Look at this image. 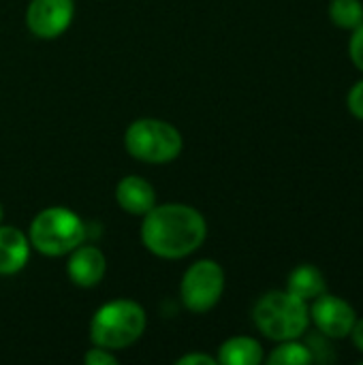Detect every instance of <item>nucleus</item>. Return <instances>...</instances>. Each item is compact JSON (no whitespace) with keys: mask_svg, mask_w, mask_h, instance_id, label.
Wrapping results in <instances>:
<instances>
[{"mask_svg":"<svg viewBox=\"0 0 363 365\" xmlns=\"http://www.w3.org/2000/svg\"><path fill=\"white\" fill-rule=\"evenodd\" d=\"M141 242L158 259H184L197 252L208 237L203 214L186 203L154 205L141 216Z\"/></svg>","mask_w":363,"mask_h":365,"instance_id":"f257e3e1","label":"nucleus"},{"mask_svg":"<svg viewBox=\"0 0 363 365\" xmlns=\"http://www.w3.org/2000/svg\"><path fill=\"white\" fill-rule=\"evenodd\" d=\"M148 327V314L135 299H111L103 304L90 321V342L107 351L133 346Z\"/></svg>","mask_w":363,"mask_h":365,"instance_id":"f03ea898","label":"nucleus"},{"mask_svg":"<svg viewBox=\"0 0 363 365\" xmlns=\"http://www.w3.org/2000/svg\"><path fill=\"white\" fill-rule=\"evenodd\" d=\"M88 237V227L71 207L53 205L41 210L28 229L32 250L43 257H66Z\"/></svg>","mask_w":363,"mask_h":365,"instance_id":"7ed1b4c3","label":"nucleus"},{"mask_svg":"<svg viewBox=\"0 0 363 365\" xmlns=\"http://www.w3.org/2000/svg\"><path fill=\"white\" fill-rule=\"evenodd\" d=\"M252 319L257 329L274 342L300 340L308 331L310 310L308 302L289 291H270L255 304Z\"/></svg>","mask_w":363,"mask_h":365,"instance_id":"20e7f679","label":"nucleus"},{"mask_svg":"<svg viewBox=\"0 0 363 365\" xmlns=\"http://www.w3.org/2000/svg\"><path fill=\"white\" fill-rule=\"evenodd\" d=\"M126 152L148 165H169L184 148L182 133L171 122L158 118H139L124 133Z\"/></svg>","mask_w":363,"mask_h":365,"instance_id":"39448f33","label":"nucleus"},{"mask_svg":"<svg viewBox=\"0 0 363 365\" xmlns=\"http://www.w3.org/2000/svg\"><path fill=\"white\" fill-rule=\"evenodd\" d=\"M225 293V269L214 259L193 263L180 282V297L186 310L195 314L210 312Z\"/></svg>","mask_w":363,"mask_h":365,"instance_id":"423d86ee","label":"nucleus"},{"mask_svg":"<svg viewBox=\"0 0 363 365\" xmlns=\"http://www.w3.org/2000/svg\"><path fill=\"white\" fill-rule=\"evenodd\" d=\"M73 17L75 0H30L26 9L28 30L43 41H51L64 34Z\"/></svg>","mask_w":363,"mask_h":365,"instance_id":"0eeeda50","label":"nucleus"},{"mask_svg":"<svg viewBox=\"0 0 363 365\" xmlns=\"http://www.w3.org/2000/svg\"><path fill=\"white\" fill-rule=\"evenodd\" d=\"M308 310H310V321L329 340L349 338L357 321L355 308L342 297L327 295V291L317 299H312V306Z\"/></svg>","mask_w":363,"mask_h":365,"instance_id":"6e6552de","label":"nucleus"},{"mask_svg":"<svg viewBox=\"0 0 363 365\" xmlns=\"http://www.w3.org/2000/svg\"><path fill=\"white\" fill-rule=\"evenodd\" d=\"M66 261V274L73 284L81 289H92L101 284V280L107 274V259L105 252L90 244H79L75 250H71Z\"/></svg>","mask_w":363,"mask_h":365,"instance_id":"1a4fd4ad","label":"nucleus"},{"mask_svg":"<svg viewBox=\"0 0 363 365\" xmlns=\"http://www.w3.org/2000/svg\"><path fill=\"white\" fill-rule=\"evenodd\" d=\"M28 233L13 225H0V276H13L21 272L30 261Z\"/></svg>","mask_w":363,"mask_h":365,"instance_id":"9d476101","label":"nucleus"},{"mask_svg":"<svg viewBox=\"0 0 363 365\" xmlns=\"http://www.w3.org/2000/svg\"><path fill=\"white\" fill-rule=\"evenodd\" d=\"M118 205L131 216H145L156 205V188L139 175H126L116 186Z\"/></svg>","mask_w":363,"mask_h":365,"instance_id":"9b49d317","label":"nucleus"},{"mask_svg":"<svg viewBox=\"0 0 363 365\" xmlns=\"http://www.w3.org/2000/svg\"><path fill=\"white\" fill-rule=\"evenodd\" d=\"M218 364L223 365H259L263 361V346L248 336H235L220 344Z\"/></svg>","mask_w":363,"mask_h":365,"instance_id":"f8f14e48","label":"nucleus"},{"mask_svg":"<svg viewBox=\"0 0 363 365\" xmlns=\"http://www.w3.org/2000/svg\"><path fill=\"white\" fill-rule=\"evenodd\" d=\"M287 291L304 302H312L327 291V282L323 272L315 265H300L291 272L287 280Z\"/></svg>","mask_w":363,"mask_h":365,"instance_id":"ddd939ff","label":"nucleus"},{"mask_svg":"<svg viewBox=\"0 0 363 365\" xmlns=\"http://www.w3.org/2000/svg\"><path fill=\"white\" fill-rule=\"evenodd\" d=\"M329 19L342 30H355L363 24L362 0H332L329 2Z\"/></svg>","mask_w":363,"mask_h":365,"instance_id":"4468645a","label":"nucleus"},{"mask_svg":"<svg viewBox=\"0 0 363 365\" xmlns=\"http://www.w3.org/2000/svg\"><path fill=\"white\" fill-rule=\"evenodd\" d=\"M270 365H310L312 353L306 344L297 340H285L280 342L267 357Z\"/></svg>","mask_w":363,"mask_h":365,"instance_id":"2eb2a0df","label":"nucleus"},{"mask_svg":"<svg viewBox=\"0 0 363 365\" xmlns=\"http://www.w3.org/2000/svg\"><path fill=\"white\" fill-rule=\"evenodd\" d=\"M83 364L86 365H116L118 364V357L113 355V351H107V349L94 346V349H90V351L83 355Z\"/></svg>","mask_w":363,"mask_h":365,"instance_id":"dca6fc26","label":"nucleus"},{"mask_svg":"<svg viewBox=\"0 0 363 365\" xmlns=\"http://www.w3.org/2000/svg\"><path fill=\"white\" fill-rule=\"evenodd\" d=\"M349 56H351L353 64L363 73V24L353 30L351 43H349Z\"/></svg>","mask_w":363,"mask_h":365,"instance_id":"f3484780","label":"nucleus"},{"mask_svg":"<svg viewBox=\"0 0 363 365\" xmlns=\"http://www.w3.org/2000/svg\"><path fill=\"white\" fill-rule=\"evenodd\" d=\"M347 107H349V111H351L355 118L363 120V79L362 81H357V83L349 90Z\"/></svg>","mask_w":363,"mask_h":365,"instance_id":"a211bd4d","label":"nucleus"},{"mask_svg":"<svg viewBox=\"0 0 363 365\" xmlns=\"http://www.w3.org/2000/svg\"><path fill=\"white\" fill-rule=\"evenodd\" d=\"M218 359L210 357L208 353H188L178 359V365H216Z\"/></svg>","mask_w":363,"mask_h":365,"instance_id":"6ab92c4d","label":"nucleus"},{"mask_svg":"<svg viewBox=\"0 0 363 365\" xmlns=\"http://www.w3.org/2000/svg\"><path fill=\"white\" fill-rule=\"evenodd\" d=\"M351 336H353V342H355V346H357V349H359V351L363 353V319L362 321H355Z\"/></svg>","mask_w":363,"mask_h":365,"instance_id":"aec40b11","label":"nucleus"},{"mask_svg":"<svg viewBox=\"0 0 363 365\" xmlns=\"http://www.w3.org/2000/svg\"><path fill=\"white\" fill-rule=\"evenodd\" d=\"M2 216H4V210H2V203H0V225H2Z\"/></svg>","mask_w":363,"mask_h":365,"instance_id":"412c9836","label":"nucleus"}]
</instances>
